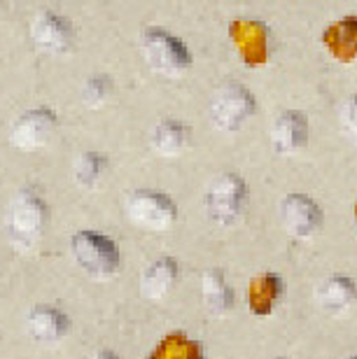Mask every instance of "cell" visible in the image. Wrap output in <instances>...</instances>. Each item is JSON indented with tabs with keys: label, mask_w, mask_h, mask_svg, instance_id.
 Masks as SVG:
<instances>
[{
	"label": "cell",
	"mask_w": 357,
	"mask_h": 359,
	"mask_svg": "<svg viewBox=\"0 0 357 359\" xmlns=\"http://www.w3.org/2000/svg\"><path fill=\"white\" fill-rule=\"evenodd\" d=\"M49 222V208L45 196L35 187H24L12 196L7 205L5 229L10 241L19 250H31L38 245Z\"/></svg>",
	"instance_id": "1"
},
{
	"label": "cell",
	"mask_w": 357,
	"mask_h": 359,
	"mask_svg": "<svg viewBox=\"0 0 357 359\" xmlns=\"http://www.w3.org/2000/svg\"><path fill=\"white\" fill-rule=\"evenodd\" d=\"M140 52L149 68L175 77L191 66V52L184 42L161 26H147L140 33Z\"/></svg>",
	"instance_id": "2"
},
{
	"label": "cell",
	"mask_w": 357,
	"mask_h": 359,
	"mask_svg": "<svg viewBox=\"0 0 357 359\" xmlns=\"http://www.w3.org/2000/svg\"><path fill=\"white\" fill-rule=\"evenodd\" d=\"M70 250L73 257L84 273L89 278L103 280L112 278L121 269V255L119 248L115 245V241L110 236H105L101 231H77L70 238Z\"/></svg>",
	"instance_id": "3"
},
{
	"label": "cell",
	"mask_w": 357,
	"mask_h": 359,
	"mask_svg": "<svg viewBox=\"0 0 357 359\" xmlns=\"http://www.w3.org/2000/svg\"><path fill=\"white\" fill-rule=\"evenodd\" d=\"M248 198V184L238 173L217 175L206 189L203 205L210 222L220 226H231L241 217Z\"/></svg>",
	"instance_id": "4"
},
{
	"label": "cell",
	"mask_w": 357,
	"mask_h": 359,
	"mask_svg": "<svg viewBox=\"0 0 357 359\" xmlns=\"http://www.w3.org/2000/svg\"><path fill=\"white\" fill-rule=\"evenodd\" d=\"M126 215L145 231H168L177 219V205L163 191L138 189L126 198Z\"/></svg>",
	"instance_id": "5"
},
{
	"label": "cell",
	"mask_w": 357,
	"mask_h": 359,
	"mask_svg": "<svg viewBox=\"0 0 357 359\" xmlns=\"http://www.w3.org/2000/svg\"><path fill=\"white\" fill-rule=\"evenodd\" d=\"M257 110V100L252 91L243 87L241 82L222 84L210 100V119L222 131H236L248 117H252Z\"/></svg>",
	"instance_id": "6"
},
{
	"label": "cell",
	"mask_w": 357,
	"mask_h": 359,
	"mask_svg": "<svg viewBox=\"0 0 357 359\" xmlns=\"http://www.w3.org/2000/svg\"><path fill=\"white\" fill-rule=\"evenodd\" d=\"M59 117L49 107H33L26 110L10 128V145L21 152H33V149L45 147L54 138Z\"/></svg>",
	"instance_id": "7"
},
{
	"label": "cell",
	"mask_w": 357,
	"mask_h": 359,
	"mask_svg": "<svg viewBox=\"0 0 357 359\" xmlns=\"http://www.w3.org/2000/svg\"><path fill=\"white\" fill-rule=\"evenodd\" d=\"M231 42L248 66H264L271 54V28L260 19H238L229 26Z\"/></svg>",
	"instance_id": "8"
},
{
	"label": "cell",
	"mask_w": 357,
	"mask_h": 359,
	"mask_svg": "<svg viewBox=\"0 0 357 359\" xmlns=\"http://www.w3.org/2000/svg\"><path fill=\"white\" fill-rule=\"evenodd\" d=\"M281 224L292 238H311L323 226V208L306 194H290L281 201Z\"/></svg>",
	"instance_id": "9"
},
{
	"label": "cell",
	"mask_w": 357,
	"mask_h": 359,
	"mask_svg": "<svg viewBox=\"0 0 357 359\" xmlns=\"http://www.w3.org/2000/svg\"><path fill=\"white\" fill-rule=\"evenodd\" d=\"M31 35L35 45L49 54H66L75 42V28L70 19L54 10H42L35 14Z\"/></svg>",
	"instance_id": "10"
},
{
	"label": "cell",
	"mask_w": 357,
	"mask_h": 359,
	"mask_svg": "<svg viewBox=\"0 0 357 359\" xmlns=\"http://www.w3.org/2000/svg\"><path fill=\"white\" fill-rule=\"evenodd\" d=\"M271 145L278 154H297L309 145V117L302 110H283L271 124Z\"/></svg>",
	"instance_id": "11"
},
{
	"label": "cell",
	"mask_w": 357,
	"mask_h": 359,
	"mask_svg": "<svg viewBox=\"0 0 357 359\" xmlns=\"http://www.w3.org/2000/svg\"><path fill=\"white\" fill-rule=\"evenodd\" d=\"M26 327H28V334H31L33 341L52 346V343H59L63 336L70 332V318L59 306L38 304L31 308V313H28Z\"/></svg>",
	"instance_id": "12"
},
{
	"label": "cell",
	"mask_w": 357,
	"mask_h": 359,
	"mask_svg": "<svg viewBox=\"0 0 357 359\" xmlns=\"http://www.w3.org/2000/svg\"><path fill=\"white\" fill-rule=\"evenodd\" d=\"M318 308L332 318L348 313L357 304V285L348 276H330L318 285L316 290Z\"/></svg>",
	"instance_id": "13"
},
{
	"label": "cell",
	"mask_w": 357,
	"mask_h": 359,
	"mask_svg": "<svg viewBox=\"0 0 357 359\" xmlns=\"http://www.w3.org/2000/svg\"><path fill=\"white\" fill-rule=\"evenodd\" d=\"M180 278V264L175 257H156L149 266L142 271L140 278V292L142 297L149 301H161L163 297H168L173 292V287L177 285Z\"/></svg>",
	"instance_id": "14"
},
{
	"label": "cell",
	"mask_w": 357,
	"mask_h": 359,
	"mask_svg": "<svg viewBox=\"0 0 357 359\" xmlns=\"http://www.w3.org/2000/svg\"><path fill=\"white\" fill-rule=\"evenodd\" d=\"M323 47L339 63L357 61V17L332 21L323 31Z\"/></svg>",
	"instance_id": "15"
},
{
	"label": "cell",
	"mask_w": 357,
	"mask_h": 359,
	"mask_svg": "<svg viewBox=\"0 0 357 359\" xmlns=\"http://www.w3.org/2000/svg\"><path fill=\"white\" fill-rule=\"evenodd\" d=\"M201 299L210 318H224L234 308V290L222 269H208L201 278Z\"/></svg>",
	"instance_id": "16"
},
{
	"label": "cell",
	"mask_w": 357,
	"mask_h": 359,
	"mask_svg": "<svg viewBox=\"0 0 357 359\" xmlns=\"http://www.w3.org/2000/svg\"><path fill=\"white\" fill-rule=\"evenodd\" d=\"M149 145L152 152L159 156H177L184 152V147L189 145V126L180 119L166 117L152 128L149 135Z\"/></svg>",
	"instance_id": "17"
},
{
	"label": "cell",
	"mask_w": 357,
	"mask_h": 359,
	"mask_svg": "<svg viewBox=\"0 0 357 359\" xmlns=\"http://www.w3.org/2000/svg\"><path fill=\"white\" fill-rule=\"evenodd\" d=\"M283 278L278 273H262L248 287V306L257 318H267L274 313L278 301L283 297Z\"/></svg>",
	"instance_id": "18"
},
{
	"label": "cell",
	"mask_w": 357,
	"mask_h": 359,
	"mask_svg": "<svg viewBox=\"0 0 357 359\" xmlns=\"http://www.w3.org/2000/svg\"><path fill=\"white\" fill-rule=\"evenodd\" d=\"M105 175H108V156L96 149L82 152L73 163V180L82 189H96Z\"/></svg>",
	"instance_id": "19"
},
{
	"label": "cell",
	"mask_w": 357,
	"mask_h": 359,
	"mask_svg": "<svg viewBox=\"0 0 357 359\" xmlns=\"http://www.w3.org/2000/svg\"><path fill=\"white\" fill-rule=\"evenodd\" d=\"M149 359H206L198 341L187 339V334H168L159 346L152 350Z\"/></svg>",
	"instance_id": "20"
},
{
	"label": "cell",
	"mask_w": 357,
	"mask_h": 359,
	"mask_svg": "<svg viewBox=\"0 0 357 359\" xmlns=\"http://www.w3.org/2000/svg\"><path fill=\"white\" fill-rule=\"evenodd\" d=\"M112 89H115V82H112V77L108 73L89 75L82 84V100L89 107H101L110 98Z\"/></svg>",
	"instance_id": "21"
},
{
	"label": "cell",
	"mask_w": 357,
	"mask_h": 359,
	"mask_svg": "<svg viewBox=\"0 0 357 359\" xmlns=\"http://www.w3.org/2000/svg\"><path fill=\"white\" fill-rule=\"evenodd\" d=\"M339 121H341V128H344L346 138L351 140L353 145H357V93L341 105Z\"/></svg>",
	"instance_id": "22"
},
{
	"label": "cell",
	"mask_w": 357,
	"mask_h": 359,
	"mask_svg": "<svg viewBox=\"0 0 357 359\" xmlns=\"http://www.w3.org/2000/svg\"><path fill=\"white\" fill-rule=\"evenodd\" d=\"M91 359H121L115 350H108V348H103V350H98V353L91 357Z\"/></svg>",
	"instance_id": "23"
},
{
	"label": "cell",
	"mask_w": 357,
	"mask_h": 359,
	"mask_svg": "<svg viewBox=\"0 0 357 359\" xmlns=\"http://www.w3.org/2000/svg\"><path fill=\"white\" fill-rule=\"evenodd\" d=\"M355 222H357V203H355Z\"/></svg>",
	"instance_id": "24"
},
{
	"label": "cell",
	"mask_w": 357,
	"mask_h": 359,
	"mask_svg": "<svg viewBox=\"0 0 357 359\" xmlns=\"http://www.w3.org/2000/svg\"><path fill=\"white\" fill-rule=\"evenodd\" d=\"M348 359H357V355H353V357H348Z\"/></svg>",
	"instance_id": "25"
},
{
	"label": "cell",
	"mask_w": 357,
	"mask_h": 359,
	"mask_svg": "<svg viewBox=\"0 0 357 359\" xmlns=\"http://www.w3.org/2000/svg\"><path fill=\"white\" fill-rule=\"evenodd\" d=\"M274 359H285V357H274Z\"/></svg>",
	"instance_id": "26"
}]
</instances>
